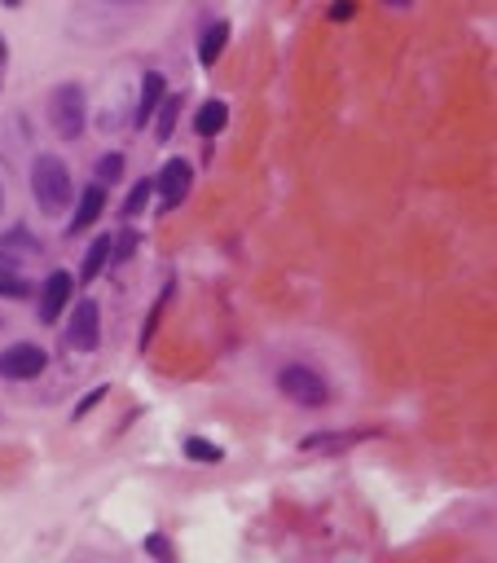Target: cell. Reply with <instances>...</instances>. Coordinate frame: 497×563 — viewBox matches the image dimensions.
<instances>
[{"mask_svg":"<svg viewBox=\"0 0 497 563\" xmlns=\"http://www.w3.org/2000/svg\"><path fill=\"white\" fill-rule=\"evenodd\" d=\"M31 256H40V247H36V234L31 229H9V234H0V260H9V264H18V260H31Z\"/></svg>","mask_w":497,"mask_h":563,"instance_id":"cell-8","label":"cell"},{"mask_svg":"<svg viewBox=\"0 0 497 563\" xmlns=\"http://www.w3.org/2000/svg\"><path fill=\"white\" fill-rule=\"evenodd\" d=\"M102 396H106V388H97L93 396H84V401H80V405H75V418H84V414H88V410H93V405H97V401H102Z\"/></svg>","mask_w":497,"mask_h":563,"instance_id":"cell-21","label":"cell"},{"mask_svg":"<svg viewBox=\"0 0 497 563\" xmlns=\"http://www.w3.org/2000/svg\"><path fill=\"white\" fill-rule=\"evenodd\" d=\"M278 388H282V396H291L295 405H308V410H317V405L330 401L326 379L317 370H308V366H286L278 374Z\"/></svg>","mask_w":497,"mask_h":563,"instance_id":"cell-3","label":"cell"},{"mask_svg":"<svg viewBox=\"0 0 497 563\" xmlns=\"http://www.w3.org/2000/svg\"><path fill=\"white\" fill-rule=\"evenodd\" d=\"M225 44H229V27H225V22H216V27L203 36V44H198V62L216 66V58L225 53Z\"/></svg>","mask_w":497,"mask_h":563,"instance_id":"cell-12","label":"cell"},{"mask_svg":"<svg viewBox=\"0 0 497 563\" xmlns=\"http://www.w3.org/2000/svg\"><path fill=\"white\" fill-rule=\"evenodd\" d=\"M31 190H36V203L44 212H66V203H71V172H66L58 154H40L31 163Z\"/></svg>","mask_w":497,"mask_h":563,"instance_id":"cell-1","label":"cell"},{"mask_svg":"<svg viewBox=\"0 0 497 563\" xmlns=\"http://www.w3.org/2000/svg\"><path fill=\"white\" fill-rule=\"evenodd\" d=\"M388 5H396V9H401V5H410V0H388Z\"/></svg>","mask_w":497,"mask_h":563,"instance_id":"cell-25","label":"cell"},{"mask_svg":"<svg viewBox=\"0 0 497 563\" xmlns=\"http://www.w3.org/2000/svg\"><path fill=\"white\" fill-rule=\"evenodd\" d=\"M330 18H352V5H348V0H339V5L330 9Z\"/></svg>","mask_w":497,"mask_h":563,"instance_id":"cell-23","label":"cell"},{"mask_svg":"<svg viewBox=\"0 0 497 563\" xmlns=\"http://www.w3.org/2000/svg\"><path fill=\"white\" fill-rule=\"evenodd\" d=\"M185 454H190L194 462H220L225 454H220V445H212V440H185Z\"/></svg>","mask_w":497,"mask_h":563,"instance_id":"cell-17","label":"cell"},{"mask_svg":"<svg viewBox=\"0 0 497 563\" xmlns=\"http://www.w3.org/2000/svg\"><path fill=\"white\" fill-rule=\"evenodd\" d=\"M0 207H5V190H0Z\"/></svg>","mask_w":497,"mask_h":563,"instance_id":"cell-28","label":"cell"},{"mask_svg":"<svg viewBox=\"0 0 497 563\" xmlns=\"http://www.w3.org/2000/svg\"><path fill=\"white\" fill-rule=\"evenodd\" d=\"M150 194H154V181H137V185H132V190H128V198H124V216L132 220V216H141V212H146Z\"/></svg>","mask_w":497,"mask_h":563,"instance_id":"cell-15","label":"cell"},{"mask_svg":"<svg viewBox=\"0 0 497 563\" xmlns=\"http://www.w3.org/2000/svg\"><path fill=\"white\" fill-rule=\"evenodd\" d=\"M132 251H137V234H132V229H124L119 238H110V256L115 260H128Z\"/></svg>","mask_w":497,"mask_h":563,"instance_id":"cell-20","label":"cell"},{"mask_svg":"<svg viewBox=\"0 0 497 563\" xmlns=\"http://www.w3.org/2000/svg\"><path fill=\"white\" fill-rule=\"evenodd\" d=\"M66 344L80 348V352H93L102 344V313H97L93 300H80L66 317Z\"/></svg>","mask_w":497,"mask_h":563,"instance_id":"cell-4","label":"cell"},{"mask_svg":"<svg viewBox=\"0 0 497 563\" xmlns=\"http://www.w3.org/2000/svg\"><path fill=\"white\" fill-rule=\"evenodd\" d=\"M106 260H110V238H97V242H93V251H88V256H84L80 278H84V282H93L97 273L106 269Z\"/></svg>","mask_w":497,"mask_h":563,"instance_id":"cell-14","label":"cell"},{"mask_svg":"<svg viewBox=\"0 0 497 563\" xmlns=\"http://www.w3.org/2000/svg\"><path fill=\"white\" fill-rule=\"evenodd\" d=\"M71 286H75V278L71 273H49V278H44V295H40V322L44 326H53L62 317V308L71 304Z\"/></svg>","mask_w":497,"mask_h":563,"instance_id":"cell-7","label":"cell"},{"mask_svg":"<svg viewBox=\"0 0 497 563\" xmlns=\"http://www.w3.org/2000/svg\"><path fill=\"white\" fill-rule=\"evenodd\" d=\"M0 295H5V300H27L31 286L22 282L18 273H0Z\"/></svg>","mask_w":497,"mask_h":563,"instance_id":"cell-19","label":"cell"},{"mask_svg":"<svg viewBox=\"0 0 497 563\" xmlns=\"http://www.w3.org/2000/svg\"><path fill=\"white\" fill-rule=\"evenodd\" d=\"M5 5H9V9H14V5H22V0H5Z\"/></svg>","mask_w":497,"mask_h":563,"instance_id":"cell-27","label":"cell"},{"mask_svg":"<svg viewBox=\"0 0 497 563\" xmlns=\"http://www.w3.org/2000/svg\"><path fill=\"white\" fill-rule=\"evenodd\" d=\"M225 124H229V106L225 102H216V97H212V102L198 106V115H194V132H198V137H216Z\"/></svg>","mask_w":497,"mask_h":563,"instance_id":"cell-10","label":"cell"},{"mask_svg":"<svg viewBox=\"0 0 497 563\" xmlns=\"http://www.w3.org/2000/svg\"><path fill=\"white\" fill-rule=\"evenodd\" d=\"M0 75H5V40H0Z\"/></svg>","mask_w":497,"mask_h":563,"instance_id":"cell-24","label":"cell"},{"mask_svg":"<svg viewBox=\"0 0 497 563\" xmlns=\"http://www.w3.org/2000/svg\"><path fill=\"white\" fill-rule=\"evenodd\" d=\"M181 97H168V102H159V106H154V132H159V141H168L172 137V128H176V115H181Z\"/></svg>","mask_w":497,"mask_h":563,"instance_id":"cell-13","label":"cell"},{"mask_svg":"<svg viewBox=\"0 0 497 563\" xmlns=\"http://www.w3.org/2000/svg\"><path fill=\"white\" fill-rule=\"evenodd\" d=\"M146 550H150V555H172V546L163 542V537H150V542H146Z\"/></svg>","mask_w":497,"mask_h":563,"instance_id":"cell-22","label":"cell"},{"mask_svg":"<svg viewBox=\"0 0 497 563\" xmlns=\"http://www.w3.org/2000/svg\"><path fill=\"white\" fill-rule=\"evenodd\" d=\"M44 348L40 344H9L0 352V379H36L44 374Z\"/></svg>","mask_w":497,"mask_h":563,"instance_id":"cell-6","label":"cell"},{"mask_svg":"<svg viewBox=\"0 0 497 563\" xmlns=\"http://www.w3.org/2000/svg\"><path fill=\"white\" fill-rule=\"evenodd\" d=\"M357 440H361L357 432H348V436H335V432H330V436H308L300 449H308V454H317V449H348V445H357Z\"/></svg>","mask_w":497,"mask_h":563,"instance_id":"cell-16","label":"cell"},{"mask_svg":"<svg viewBox=\"0 0 497 563\" xmlns=\"http://www.w3.org/2000/svg\"><path fill=\"white\" fill-rule=\"evenodd\" d=\"M102 207H106V185H88L80 194V207H75V216H71V234H84V229L102 216Z\"/></svg>","mask_w":497,"mask_h":563,"instance_id":"cell-9","label":"cell"},{"mask_svg":"<svg viewBox=\"0 0 497 563\" xmlns=\"http://www.w3.org/2000/svg\"><path fill=\"white\" fill-rule=\"evenodd\" d=\"M194 185V168L185 159H172L168 168L159 172V181H154V190H159V212H176V207L185 203V194H190Z\"/></svg>","mask_w":497,"mask_h":563,"instance_id":"cell-5","label":"cell"},{"mask_svg":"<svg viewBox=\"0 0 497 563\" xmlns=\"http://www.w3.org/2000/svg\"><path fill=\"white\" fill-rule=\"evenodd\" d=\"M159 102H163V75H159V71H150L146 80H141V106H137V115H132V119H137V124H146Z\"/></svg>","mask_w":497,"mask_h":563,"instance_id":"cell-11","label":"cell"},{"mask_svg":"<svg viewBox=\"0 0 497 563\" xmlns=\"http://www.w3.org/2000/svg\"><path fill=\"white\" fill-rule=\"evenodd\" d=\"M115 5H137V0H115Z\"/></svg>","mask_w":497,"mask_h":563,"instance_id":"cell-26","label":"cell"},{"mask_svg":"<svg viewBox=\"0 0 497 563\" xmlns=\"http://www.w3.org/2000/svg\"><path fill=\"white\" fill-rule=\"evenodd\" d=\"M49 124L62 141H80L88 124V106H84V88L80 84H62L49 97Z\"/></svg>","mask_w":497,"mask_h":563,"instance_id":"cell-2","label":"cell"},{"mask_svg":"<svg viewBox=\"0 0 497 563\" xmlns=\"http://www.w3.org/2000/svg\"><path fill=\"white\" fill-rule=\"evenodd\" d=\"M119 176H124V159H119V154H106V159L97 163V185H115Z\"/></svg>","mask_w":497,"mask_h":563,"instance_id":"cell-18","label":"cell"}]
</instances>
